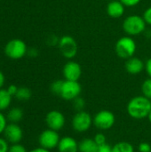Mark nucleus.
I'll use <instances>...</instances> for the list:
<instances>
[{
  "instance_id": "1",
  "label": "nucleus",
  "mask_w": 151,
  "mask_h": 152,
  "mask_svg": "<svg viewBox=\"0 0 151 152\" xmlns=\"http://www.w3.org/2000/svg\"><path fill=\"white\" fill-rule=\"evenodd\" d=\"M126 110L129 116L134 119L146 118L151 110L150 100L144 95L135 96L129 101Z\"/></svg>"
},
{
  "instance_id": "2",
  "label": "nucleus",
  "mask_w": 151,
  "mask_h": 152,
  "mask_svg": "<svg viewBox=\"0 0 151 152\" xmlns=\"http://www.w3.org/2000/svg\"><path fill=\"white\" fill-rule=\"evenodd\" d=\"M28 46L26 43L19 38L9 40L4 48V54L11 60H20L28 53Z\"/></svg>"
},
{
  "instance_id": "3",
  "label": "nucleus",
  "mask_w": 151,
  "mask_h": 152,
  "mask_svg": "<svg viewBox=\"0 0 151 152\" xmlns=\"http://www.w3.org/2000/svg\"><path fill=\"white\" fill-rule=\"evenodd\" d=\"M146 22L142 16L133 14L127 16L123 21V29L128 36H137L146 29Z\"/></svg>"
},
{
  "instance_id": "4",
  "label": "nucleus",
  "mask_w": 151,
  "mask_h": 152,
  "mask_svg": "<svg viewBox=\"0 0 151 152\" xmlns=\"http://www.w3.org/2000/svg\"><path fill=\"white\" fill-rule=\"evenodd\" d=\"M136 43L130 36L122 37L115 45V52L117 55L124 60L133 57L136 52Z\"/></svg>"
},
{
  "instance_id": "5",
  "label": "nucleus",
  "mask_w": 151,
  "mask_h": 152,
  "mask_svg": "<svg viewBox=\"0 0 151 152\" xmlns=\"http://www.w3.org/2000/svg\"><path fill=\"white\" fill-rule=\"evenodd\" d=\"M58 47L61 55L69 60H72L74 57H76L78 51L77 41L69 35L62 36L59 39Z\"/></svg>"
},
{
  "instance_id": "6",
  "label": "nucleus",
  "mask_w": 151,
  "mask_h": 152,
  "mask_svg": "<svg viewBox=\"0 0 151 152\" xmlns=\"http://www.w3.org/2000/svg\"><path fill=\"white\" fill-rule=\"evenodd\" d=\"M72 128L77 133H85L88 131L93 124V118L90 113L81 110L77 111L74 115L72 121Z\"/></svg>"
},
{
  "instance_id": "7",
  "label": "nucleus",
  "mask_w": 151,
  "mask_h": 152,
  "mask_svg": "<svg viewBox=\"0 0 151 152\" xmlns=\"http://www.w3.org/2000/svg\"><path fill=\"white\" fill-rule=\"evenodd\" d=\"M116 122V117L109 110H101L93 118V125L96 128L101 131H106L113 127Z\"/></svg>"
},
{
  "instance_id": "8",
  "label": "nucleus",
  "mask_w": 151,
  "mask_h": 152,
  "mask_svg": "<svg viewBox=\"0 0 151 152\" xmlns=\"http://www.w3.org/2000/svg\"><path fill=\"white\" fill-rule=\"evenodd\" d=\"M60 140L61 137L57 131L47 128L40 134L38 137V143L40 147L51 151L58 147Z\"/></svg>"
},
{
  "instance_id": "9",
  "label": "nucleus",
  "mask_w": 151,
  "mask_h": 152,
  "mask_svg": "<svg viewBox=\"0 0 151 152\" xmlns=\"http://www.w3.org/2000/svg\"><path fill=\"white\" fill-rule=\"evenodd\" d=\"M82 92V86L78 81L63 80L60 97L65 101H73L77 97L80 96Z\"/></svg>"
},
{
  "instance_id": "10",
  "label": "nucleus",
  "mask_w": 151,
  "mask_h": 152,
  "mask_svg": "<svg viewBox=\"0 0 151 152\" xmlns=\"http://www.w3.org/2000/svg\"><path fill=\"white\" fill-rule=\"evenodd\" d=\"M45 123L48 128L58 132L65 126L66 118L63 113L59 110H53L46 114Z\"/></svg>"
},
{
  "instance_id": "11",
  "label": "nucleus",
  "mask_w": 151,
  "mask_h": 152,
  "mask_svg": "<svg viewBox=\"0 0 151 152\" xmlns=\"http://www.w3.org/2000/svg\"><path fill=\"white\" fill-rule=\"evenodd\" d=\"M3 134L4 138L11 144L20 143L23 138V131L17 123H8Z\"/></svg>"
},
{
  "instance_id": "12",
  "label": "nucleus",
  "mask_w": 151,
  "mask_h": 152,
  "mask_svg": "<svg viewBox=\"0 0 151 152\" xmlns=\"http://www.w3.org/2000/svg\"><path fill=\"white\" fill-rule=\"evenodd\" d=\"M62 73L65 80L78 81L82 75V68L78 62L71 60L64 65Z\"/></svg>"
},
{
  "instance_id": "13",
  "label": "nucleus",
  "mask_w": 151,
  "mask_h": 152,
  "mask_svg": "<svg viewBox=\"0 0 151 152\" xmlns=\"http://www.w3.org/2000/svg\"><path fill=\"white\" fill-rule=\"evenodd\" d=\"M125 70L131 75H138L145 69V63L138 57H131L126 60L125 65Z\"/></svg>"
},
{
  "instance_id": "14",
  "label": "nucleus",
  "mask_w": 151,
  "mask_h": 152,
  "mask_svg": "<svg viewBox=\"0 0 151 152\" xmlns=\"http://www.w3.org/2000/svg\"><path fill=\"white\" fill-rule=\"evenodd\" d=\"M57 149L59 152H79L78 142L71 136H64L61 138Z\"/></svg>"
},
{
  "instance_id": "15",
  "label": "nucleus",
  "mask_w": 151,
  "mask_h": 152,
  "mask_svg": "<svg viewBox=\"0 0 151 152\" xmlns=\"http://www.w3.org/2000/svg\"><path fill=\"white\" fill-rule=\"evenodd\" d=\"M125 5L119 0H112L107 5V13L109 17L117 19L125 13Z\"/></svg>"
},
{
  "instance_id": "16",
  "label": "nucleus",
  "mask_w": 151,
  "mask_h": 152,
  "mask_svg": "<svg viewBox=\"0 0 151 152\" xmlns=\"http://www.w3.org/2000/svg\"><path fill=\"white\" fill-rule=\"evenodd\" d=\"M98 145L94 142L93 138H84L78 142L79 152H95Z\"/></svg>"
},
{
  "instance_id": "17",
  "label": "nucleus",
  "mask_w": 151,
  "mask_h": 152,
  "mask_svg": "<svg viewBox=\"0 0 151 152\" xmlns=\"http://www.w3.org/2000/svg\"><path fill=\"white\" fill-rule=\"evenodd\" d=\"M23 110L19 108V107H13L9 109L7 114H6V118L9 123H19L21 121L23 118Z\"/></svg>"
},
{
  "instance_id": "18",
  "label": "nucleus",
  "mask_w": 151,
  "mask_h": 152,
  "mask_svg": "<svg viewBox=\"0 0 151 152\" xmlns=\"http://www.w3.org/2000/svg\"><path fill=\"white\" fill-rule=\"evenodd\" d=\"M12 101V96L4 88L0 89V111H4L9 109Z\"/></svg>"
},
{
  "instance_id": "19",
  "label": "nucleus",
  "mask_w": 151,
  "mask_h": 152,
  "mask_svg": "<svg viewBox=\"0 0 151 152\" xmlns=\"http://www.w3.org/2000/svg\"><path fill=\"white\" fill-rule=\"evenodd\" d=\"M112 152H134V147L127 142H119L112 147Z\"/></svg>"
},
{
  "instance_id": "20",
  "label": "nucleus",
  "mask_w": 151,
  "mask_h": 152,
  "mask_svg": "<svg viewBox=\"0 0 151 152\" xmlns=\"http://www.w3.org/2000/svg\"><path fill=\"white\" fill-rule=\"evenodd\" d=\"M32 96V92L29 88L26 87V86H21L19 87L17 94H15V98L19 101L21 102H25V101H28Z\"/></svg>"
},
{
  "instance_id": "21",
  "label": "nucleus",
  "mask_w": 151,
  "mask_h": 152,
  "mask_svg": "<svg viewBox=\"0 0 151 152\" xmlns=\"http://www.w3.org/2000/svg\"><path fill=\"white\" fill-rule=\"evenodd\" d=\"M142 95H144L145 97L149 98L150 100L151 99V78L149 77L148 79H146L142 85Z\"/></svg>"
},
{
  "instance_id": "22",
  "label": "nucleus",
  "mask_w": 151,
  "mask_h": 152,
  "mask_svg": "<svg viewBox=\"0 0 151 152\" xmlns=\"http://www.w3.org/2000/svg\"><path fill=\"white\" fill-rule=\"evenodd\" d=\"M62 84H63V80H55V81H53L51 84V86H50L51 92L53 94L60 96V94H61V87H62Z\"/></svg>"
},
{
  "instance_id": "23",
  "label": "nucleus",
  "mask_w": 151,
  "mask_h": 152,
  "mask_svg": "<svg viewBox=\"0 0 151 152\" xmlns=\"http://www.w3.org/2000/svg\"><path fill=\"white\" fill-rule=\"evenodd\" d=\"M73 106L77 111L84 110V109L85 107V101L82 97L78 96L75 100H73Z\"/></svg>"
},
{
  "instance_id": "24",
  "label": "nucleus",
  "mask_w": 151,
  "mask_h": 152,
  "mask_svg": "<svg viewBox=\"0 0 151 152\" xmlns=\"http://www.w3.org/2000/svg\"><path fill=\"white\" fill-rule=\"evenodd\" d=\"M8 152H28L25 146H23L20 143H14L11 144L9 147Z\"/></svg>"
},
{
  "instance_id": "25",
  "label": "nucleus",
  "mask_w": 151,
  "mask_h": 152,
  "mask_svg": "<svg viewBox=\"0 0 151 152\" xmlns=\"http://www.w3.org/2000/svg\"><path fill=\"white\" fill-rule=\"evenodd\" d=\"M94 142H96V144L98 146H101V145H104L107 143V138L106 136L102 134V133H98L95 134L94 138H93Z\"/></svg>"
},
{
  "instance_id": "26",
  "label": "nucleus",
  "mask_w": 151,
  "mask_h": 152,
  "mask_svg": "<svg viewBox=\"0 0 151 152\" xmlns=\"http://www.w3.org/2000/svg\"><path fill=\"white\" fill-rule=\"evenodd\" d=\"M7 124H8V120L6 118V116H4V114L2 111H0V134H4Z\"/></svg>"
},
{
  "instance_id": "27",
  "label": "nucleus",
  "mask_w": 151,
  "mask_h": 152,
  "mask_svg": "<svg viewBox=\"0 0 151 152\" xmlns=\"http://www.w3.org/2000/svg\"><path fill=\"white\" fill-rule=\"evenodd\" d=\"M9 147V142L4 137H0V152H8Z\"/></svg>"
},
{
  "instance_id": "28",
  "label": "nucleus",
  "mask_w": 151,
  "mask_h": 152,
  "mask_svg": "<svg viewBox=\"0 0 151 152\" xmlns=\"http://www.w3.org/2000/svg\"><path fill=\"white\" fill-rule=\"evenodd\" d=\"M139 152H151V145L149 142H141L138 146Z\"/></svg>"
},
{
  "instance_id": "29",
  "label": "nucleus",
  "mask_w": 151,
  "mask_h": 152,
  "mask_svg": "<svg viewBox=\"0 0 151 152\" xmlns=\"http://www.w3.org/2000/svg\"><path fill=\"white\" fill-rule=\"evenodd\" d=\"M119 1L126 7H133L139 4L142 0H119Z\"/></svg>"
},
{
  "instance_id": "30",
  "label": "nucleus",
  "mask_w": 151,
  "mask_h": 152,
  "mask_svg": "<svg viewBox=\"0 0 151 152\" xmlns=\"http://www.w3.org/2000/svg\"><path fill=\"white\" fill-rule=\"evenodd\" d=\"M142 17H143V19H144V20H145V22H146V24L151 25V6L150 7H149V8H147V9L145 10V12H144Z\"/></svg>"
},
{
  "instance_id": "31",
  "label": "nucleus",
  "mask_w": 151,
  "mask_h": 152,
  "mask_svg": "<svg viewBox=\"0 0 151 152\" xmlns=\"http://www.w3.org/2000/svg\"><path fill=\"white\" fill-rule=\"evenodd\" d=\"M95 152H112V147H110L109 144L106 143L104 145L98 146Z\"/></svg>"
},
{
  "instance_id": "32",
  "label": "nucleus",
  "mask_w": 151,
  "mask_h": 152,
  "mask_svg": "<svg viewBox=\"0 0 151 152\" xmlns=\"http://www.w3.org/2000/svg\"><path fill=\"white\" fill-rule=\"evenodd\" d=\"M18 89H19V87H18V86H16L15 85H10V86L6 88V90L8 91V93H9L12 97H14V96H15V94H17Z\"/></svg>"
},
{
  "instance_id": "33",
  "label": "nucleus",
  "mask_w": 151,
  "mask_h": 152,
  "mask_svg": "<svg viewBox=\"0 0 151 152\" xmlns=\"http://www.w3.org/2000/svg\"><path fill=\"white\" fill-rule=\"evenodd\" d=\"M145 69H146V72H147L148 76L151 78V57L145 63Z\"/></svg>"
},
{
  "instance_id": "34",
  "label": "nucleus",
  "mask_w": 151,
  "mask_h": 152,
  "mask_svg": "<svg viewBox=\"0 0 151 152\" xmlns=\"http://www.w3.org/2000/svg\"><path fill=\"white\" fill-rule=\"evenodd\" d=\"M37 54H38V52H37V50L36 49V48H30V49H28V53H27V55H28L29 57H31V58H35V57H36L37 56Z\"/></svg>"
},
{
  "instance_id": "35",
  "label": "nucleus",
  "mask_w": 151,
  "mask_h": 152,
  "mask_svg": "<svg viewBox=\"0 0 151 152\" xmlns=\"http://www.w3.org/2000/svg\"><path fill=\"white\" fill-rule=\"evenodd\" d=\"M5 84V76L4 74L0 70V89L4 88V86Z\"/></svg>"
},
{
  "instance_id": "36",
  "label": "nucleus",
  "mask_w": 151,
  "mask_h": 152,
  "mask_svg": "<svg viewBox=\"0 0 151 152\" xmlns=\"http://www.w3.org/2000/svg\"><path fill=\"white\" fill-rule=\"evenodd\" d=\"M29 152H51L49 150H46L44 148L42 147H38V148H35L33 150H31Z\"/></svg>"
},
{
  "instance_id": "37",
  "label": "nucleus",
  "mask_w": 151,
  "mask_h": 152,
  "mask_svg": "<svg viewBox=\"0 0 151 152\" xmlns=\"http://www.w3.org/2000/svg\"><path fill=\"white\" fill-rule=\"evenodd\" d=\"M148 119H149V121L151 123V110L150 112V114H149V116H148Z\"/></svg>"
},
{
  "instance_id": "38",
  "label": "nucleus",
  "mask_w": 151,
  "mask_h": 152,
  "mask_svg": "<svg viewBox=\"0 0 151 152\" xmlns=\"http://www.w3.org/2000/svg\"><path fill=\"white\" fill-rule=\"evenodd\" d=\"M150 102H151V99H150Z\"/></svg>"
}]
</instances>
